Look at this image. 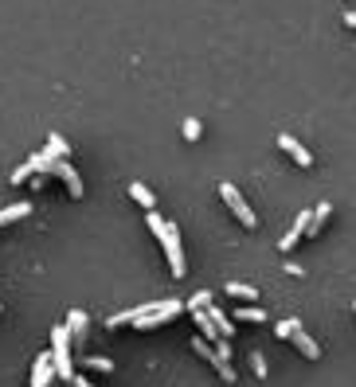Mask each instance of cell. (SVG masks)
Instances as JSON below:
<instances>
[{"mask_svg":"<svg viewBox=\"0 0 356 387\" xmlns=\"http://www.w3.org/2000/svg\"><path fill=\"white\" fill-rule=\"evenodd\" d=\"M192 352H196V356H204V360H208V364H212V360H216V348H212L204 337H192Z\"/></svg>","mask_w":356,"mask_h":387,"instance_id":"cell-18","label":"cell"},{"mask_svg":"<svg viewBox=\"0 0 356 387\" xmlns=\"http://www.w3.org/2000/svg\"><path fill=\"white\" fill-rule=\"evenodd\" d=\"M161 247H165L168 255V266H172V278H184L188 274V262H184V247H180V231L172 227V223H165V227L157 231Z\"/></svg>","mask_w":356,"mask_h":387,"instance_id":"cell-2","label":"cell"},{"mask_svg":"<svg viewBox=\"0 0 356 387\" xmlns=\"http://www.w3.org/2000/svg\"><path fill=\"white\" fill-rule=\"evenodd\" d=\"M82 364H90V367H94V372H114V367H118V364H114V360H110V356H87V360H82Z\"/></svg>","mask_w":356,"mask_h":387,"instance_id":"cell-20","label":"cell"},{"mask_svg":"<svg viewBox=\"0 0 356 387\" xmlns=\"http://www.w3.org/2000/svg\"><path fill=\"white\" fill-rule=\"evenodd\" d=\"M63 325H67V333H71V348H75V356H82V352H87V340H90V317L82 313V309H71Z\"/></svg>","mask_w":356,"mask_h":387,"instance_id":"cell-4","label":"cell"},{"mask_svg":"<svg viewBox=\"0 0 356 387\" xmlns=\"http://www.w3.org/2000/svg\"><path fill=\"white\" fill-rule=\"evenodd\" d=\"M345 24H348V28H356V12H345Z\"/></svg>","mask_w":356,"mask_h":387,"instance_id":"cell-24","label":"cell"},{"mask_svg":"<svg viewBox=\"0 0 356 387\" xmlns=\"http://www.w3.org/2000/svg\"><path fill=\"white\" fill-rule=\"evenodd\" d=\"M51 367H55V379H63V384L75 379V348H71L67 325L51 328Z\"/></svg>","mask_w":356,"mask_h":387,"instance_id":"cell-1","label":"cell"},{"mask_svg":"<svg viewBox=\"0 0 356 387\" xmlns=\"http://www.w3.org/2000/svg\"><path fill=\"white\" fill-rule=\"evenodd\" d=\"M353 309H356V301H353Z\"/></svg>","mask_w":356,"mask_h":387,"instance_id":"cell-25","label":"cell"},{"mask_svg":"<svg viewBox=\"0 0 356 387\" xmlns=\"http://www.w3.org/2000/svg\"><path fill=\"white\" fill-rule=\"evenodd\" d=\"M204 313H208V317H212V325H216V333H219V337H223V340H231V337H235V321H231L228 313H223V309L216 305V301H212V305L204 309Z\"/></svg>","mask_w":356,"mask_h":387,"instance_id":"cell-9","label":"cell"},{"mask_svg":"<svg viewBox=\"0 0 356 387\" xmlns=\"http://www.w3.org/2000/svg\"><path fill=\"white\" fill-rule=\"evenodd\" d=\"M219 196L228 199V208L235 211V219L243 223V227H255V223H258V219H255V211L247 208V199L239 196V188H235V184H219Z\"/></svg>","mask_w":356,"mask_h":387,"instance_id":"cell-5","label":"cell"},{"mask_svg":"<svg viewBox=\"0 0 356 387\" xmlns=\"http://www.w3.org/2000/svg\"><path fill=\"white\" fill-rule=\"evenodd\" d=\"M51 176H59L63 184H67V192H71L75 199H79L82 192H87V188H82V176L75 172V165H71V160H55V169H51Z\"/></svg>","mask_w":356,"mask_h":387,"instance_id":"cell-6","label":"cell"},{"mask_svg":"<svg viewBox=\"0 0 356 387\" xmlns=\"http://www.w3.org/2000/svg\"><path fill=\"white\" fill-rule=\"evenodd\" d=\"M208 305H212L208 289H200V294H192V298H188V313H192V309H208Z\"/></svg>","mask_w":356,"mask_h":387,"instance_id":"cell-21","label":"cell"},{"mask_svg":"<svg viewBox=\"0 0 356 387\" xmlns=\"http://www.w3.org/2000/svg\"><path fill=\"white\" fill-rule=\"evenodd\" d=\"M180 313H184V301H180V298H165V301H157V305L149 309L145 317L133 321V328H141V333H145V328H157V325H165V321L180 317Z\"/></svg>","mask_w":356,"mask_h":387,"instance_id":"cell-3","label":"cell"},{"mask_svg":"<svg viewBox=\"0 0 356 387\" xmlns=\"http://www.w3.org/2000/svg\"><path fill=\"white\" fill-rule=\"evenodd\" d=\"M71 387H94V384H90L87 376H79V372H75V379H71Z\"/></svg>","mask_w":356,"mask_h":387,"instance_id":"cell-23","label":"cell"},{"mask_svg":"<svg viewBox=\"0 0 356 387\" xmlns=\"http://www.w3.org/2000/svg\"><path fill=\"white\" fill-rule=\"evenodd\" d=\"M329 215H333V204H317V208H309V227H306V235H309V238L321 235V227L329 223Z\"/></svg>","mask_w":356,"mask_h":387,"instance_id":"cell-10","label":"cell"},{"mask_svg":"<svg viewBox=\"0 0 356 387\" xmlns=\"http://www.w3.org/2000/svg\"><path fill=\"white\" fill-rule=\"evenodd\" d=\"M278 145H282V149H286L290 157H294L297 165H302V169H309V165H313V153H309L306 145H302V141L294 137V133H278Z\"/></svg>","mask_w":356,"mask_h":387,"instance_id":"cell-8","label":"cell"},{"mask_svg":"<svg viewBox=\"0 0 356 387\" xmlns=\"http://www.w3.org/2000/svg\"><path fill=\"white\" fill-rule=\"evenodd\" d=\"M297 328H302V321H297V317H286V321H278V325H274V337L290 340V337L297 333Z\"/></svg>","mask_w":356,"mask_h":387,"instance_id":"cell-17","label":"cell"},{"mask_svg":"<svg viewBox=\"0 0 356 387\" xmlns=\"http://www.w3.org/2000/svg\"><path fill=\"white\" fill-rule=\"evenodd\" d=\"M31 215V204L20 199V204H12V208H0V227H8V223H20V219Z\"/></svg>","mask_w":356,"mask_h":387,"instance_id":"cell-12","label":"cell"},{"mask_svg":"<svg viewBox=\"0 0 356 387\" xmlns=\"http://www.w3.org/2000/svg\"><path fill=\"white\" fill-rule=\"evenodd\" d=\"M129 196L138 199L145 211H157V196H153V188H145L141 180H133V184H129Z\"/></svg>","mask_w":356,"mask_h":387,"instance_id":"cell-13","label":"cell"},{"mask_svg":"<svg viewBox=\"0 0 356 387\" xmlns=\"http://www.w3.org/2000/svg\"><path fill=\"white\" fill-rule=\"evenodd\" d=\"M251 364H255V376H267V360H262V352H251Z\"/></svg>","mask_w":356,"mask_h":387,"instance_id":"cell-22","label":"cell"},{"mask_svg":"<svg viewBox=\"0 0 356 387\" xmlns=\"http://www.w3.org/2000/svg\"><path fill=\"white\" fill-rule=\"evenodd\" d=\"M235 321H247V325H262V321H267V309H258V305H239V309H235Z\"/></svg>","mask_w":356,"mask_h":387,"instance_id":"cell-15","label":"cell"},{"mask_svg":"<svg viewBox=\"0 0 356 387\" xmlns=\"http://www.w3.org/2000/svg\"><path fill=\"white\" fill-rule=\"evenodd\" d=\"M228 294L231 298H243V301H258V289L247 286V282H228Z\"/></svg>","mask_w":356,"mask_h":387,"instance_id":"cell-16","label":"cell"},{"mask_svg":"<svg viewBox=\"0 0 356 387\" xmlns=\"http://www.w3.org/2000/svg\"><path fill=\"white\" fill-rule=\"evenodd\" d=\"M180 133H184V137H188V141H200V133H204V126H200L196 118H184V126H180Z\"/></svg>","mask_w":356,"mask_h":387,"instance_id":"cell-19","label":"cell"},{"mask_svg":"<svg viewBox=\"0 0 356 387\" xmlns=\"http://www.w3.org/2000/svg\"><path fill=\"white\" fill-rule=\"evenodd\" d=\"M43 153H47L51 160H67V157H71V145L63 141V133H51L47 145H43Z\"/></svg>","mask_w":356,"mask_h":387,"instance_id":"cell-14","label":"cell"},{"mask_svg":"<svg viewBox=\"0 0 356 387\" xmlns=\"http://www.w3.org/2000/svg\"><path fill=\"white\" fill-rule=\"evenodd\" d=\"M290 340H294V344L302 348V356H306V360H321V344H317V340L309 337L306 328H297V333H294Z\"/></svg>","mask_w":356,"mask_h":387,"instance_id":"cell-11","label":"cell"},{"mask_svg":"<svg viewBox=\"0 0 356 387\" xmlns=\"http://www.w3.org/2000/svg\"><path fill=\"white\" fill-rule=\"evenodd\" d=\"M55 384V367H51V352L31 360V387H51Z\"/></svg>","mask_w":356,"mask_h":387,"instance_id":"cell-7","label":"cell"}]
</instances>
